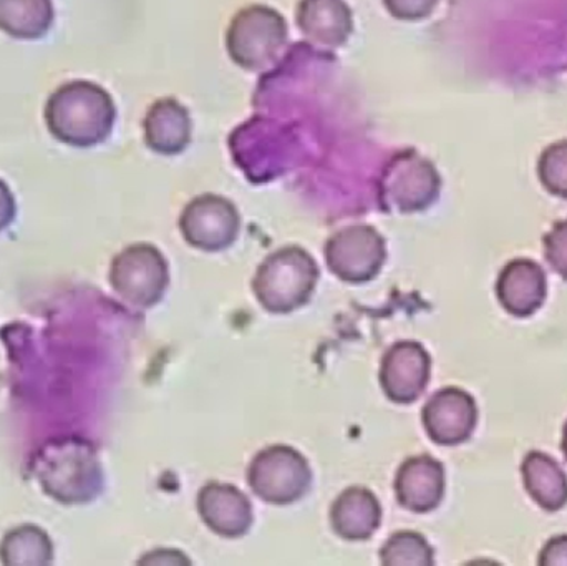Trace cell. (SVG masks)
<instances>
[{"instance_id": "cell-18", "label": "cell", "mask_w": 567, "mask_h": 566, "mask_svg": "<svg viewBox=\"0 0 567 566\" xmlns=\"http://www.w3.org/2000/svg\"><path fill=\"white\" fill-rule=\"evenodd\" d=\"M523 484L529 497L546 512L567 505V475L561 465L545 452L532 451L522 464Z\"/></svg>"}, {"instance_id": "cell-5", "label": "cell", "mask_w": 567, "mask_h": 566, "mask_svg": "<svg viewBox=\"0 0 567 566\" xmlns=\"http://www.w3.org/2000/svg\"><path fill=\"white\" fill-rule=\"evenodd\" d=\"M168 265L155 246L138 243L113 258L110 285L113 291L136 308H152L168 288Z\"/></svg>"}, {"instance_id": "cell-12", "label": "cell", "mask_w": 567, "mask_h": 566, "mask_svg": "<svg viewBox=\"0 0 567 566\" xmlns=\"http://www.w3.org/2000/svg\"><path fill=\"white\" fill-rule=\"evenodd\" d=\"M548 279L545 269L533 259L509 261L496 279V298L508 315L529 318L545 305Z\"/></svg>"}, {"instance_id": "cell-22", "label": "cell", "mask_w": 567, "mask_h": 566, "mask_svg": "<svg viewBox=\"0 0 567 566\" xmlns=\"http://www.w3.org/2000/svg\"><path fill=\"white\" fill-rule=\"evenodd\" d=\"M536 172L546 192L567 199V138L543 150Z\"/></svg>"}, {"instance_id": "cell-8", "label": "cell", "mask_w": 567, "mask_h": 566, "mask_svg": "<svg viewBox=\"0 0 567 566\" xmlns=\"http://www.w3.org/2000/svg\"><path fill=\"white\" fill-rule=\"evenodd\" d=\"M385 241L372 226L340 229L327 241V265L340 279L365 282L379 275L385 263Z\"/></svg>"}, {"instance_id": "cell-20", "label": "cell", "mask_w": 567, "mask_h": 566, "mask_svg": "<svg viewBox=\"0 0 567 566\" xmlns=\"http://www.w3.org/2000/svg\"><path fill=\"white\" fill-rule=\"evenodd\" d=\"M0 562L6 566H45L53 562L49 534L33 524L19 525L3 535Z\"/></svg>"}, {"instance_id": "cell-6", "label": "cell", "mask_w": 567, "mask_h": 566, "mask_svg": "<svg viewBox=\"0 0 567 566\" xmlns=\"http://www.w3.org/2000/svg\"><path fill=\"white\" fill-rule=\"evenodd\" d=\"M380 192L386 209L423 212L439 199L442 178L429 158L410 148L399 153L386 165Z\"/></svg>"}, {"instance_id": "cell-2", "label": "cell", "mask_w": 567, "mask_h": 566, "mask_svg": "<svg viewBox=\"0 0 567 566\" xmlns=\"http://www.w3.org/2000/svg\"><path fill=\"white\" fill-rule=\"evenodd\" d=\"M30 469L43 494L59 504H89L103 491L99 454L89 441L75 435L43 444Z\"/></svg>"}, {"instance_id": "cell-4", "label": "cell", "mask_w": 567, "mask_h": 566, "mask_svg": "<svg viewBox=\"0 0 567 566\" xmlns=\"http://www.w3.org/2000/svg\"><path fill=\"white\" fill-rule=\"evenodd\" d=\"M286 19L268 6H249L233 17L226 49L236 65L249 72L271 69L287 43Z\"/></svg>"}, {"instance_id": "cell-10", "label": "cell", "mask_w": 567, "mask_h": 566, "mask_svg": "<svg viewBox=\"0 0 567 566\" xmlns=\"http://www.w3.org/2000/svg\"><path fill=\"white\" fill-rule=\"evenodd\" d=\"M423 425L435 444L455 447L472 438L478 408L472 394L458 388L435 392L423 408Z\"/></svg>"}, {"instance_id": "cell-17", "label": "cell", "mask_w": 567, "mask_h": 566, "mask_svg": "<svg viewBox=\"0 0 567 566\" xmlns=\"http://www.w3.org/2000/svg\"><path fill=\"white\" fill-rule=\"evenodd\" d=\"M333 531L346 541H367L379 531L382 508L372 492L352 487L343 492L332 507Z\"/></svg>"}, {"instance_id": "cell-11", "label": "cell", "mask_w": 567, "mask_h": 566, "mask_svg": "<svg viewBox=\"0 0 567 566\" xmlns=\"http://www.w3.org/2000/svg\"><path fill=\"white\" fill-rule=\"evenodd\" d=\"M432 372V359L415 341L396 342L382 361L380 382L383 391L399 404L416 401L425 391Z\"/></svg>"}, {"instance_id": "cell-23", "label": "cell", "mask_w": 567, "mask_h": 566, "mask_svg": "<svg viewBox=\"0 0 567 566\" xmlns=\"http://www.w3.org/2000/svg\"><path fill=\"white\" fill-rule=\"evenodd\" d=\"M543 246L546 261L567 281V219L553 225L543 238Z\"/></svg>"}, {"instance_id": "cell-13", "label": "cell", "mask_w": 567, "mask_h": 566, "mask_svg": "<svg viewBox=\"0 0 567 566\" xmlns=\"http://www.w3.org/2000/svg\"><path fill=\"white\" fill-rule=\"evenodd\" d=\"M395 492L406 511L429 514L445 497V467L430 455L409 459L396 474Z\"/></svg>"}, {"instance_id": "cell-24", "label": "cell", "mask_w": 567, "mask_h": 566, "mask_svg": "<svg viewBox=\"0 0 567 566\" xmlns=\"http://www.w3.org/2000/svg\"><path fill=\"white\" fill-rule=\"evenodd\" d=\"M440 0H383V6L393 19L416 22L432 16Z\"/></svg>"}, {"instance_id": "cell-25", "label": "cell", "mask_w": 567, "mask_h": 566, "mask_svg": "<svg viewBox=\"0 0 567 566\" xmlns=\"http://www.w3.org/2000/svg\"><path fill=\"white\" fill-rule=\"evenodd\" d=\"M539 565L567 566V535L549 538L538 558Z\"/></svg>"}, {"instance_id": "cell-1", "label": "cell", "mask_w": 567, "mask_h": 566, "mask_svg": "<svg viewBox=\"0 0 567 566\" xmlns=\"http://www.w3.org/2000/svg\"><path fill=\"white\" fill-rule=\"evenodd\" d=\"M43 119L50 135L60 143L92 148L112 135L116 106L99 83L70 80L49 96Z\"/></svg>"}, {"instance_id": "cell-9", "label": "cell", "mask_w": 567, "mask_h": 566, "mask_svg": "<svg viewBox=\"0 0 567 566\" xmlns=\"http://www.w3.org/2000/svg\"><path fill=\"white\" fill-rule=\"evenodd\" d=\"M179 228L186 241L195 248L221 251L238 238L241 219L229 199L208 193L186 205Z\"/></svg>"}, {"instance_id": "cell-26", "label": "cell", "mask_w": 567, "mask_h": 566, "mask_svg": "<svg viewBox=\"0 0 567 566\" xmlns=\"http://www.w3.org/2000/svg\"><path fill=\"white\" fill-rule=\"evenodd\" d=\"M17 215L16 198L12 189L0 178V233L6 231Z\"/></svg>"}, {"instance_id": "cell-21", "label": "cell", "mask_w": 567, "mask_h": 566, "mask_svg": "<svg viewBox=\"0 0 567 566\" xmlns=\"http://www.w3.org/2000/svg\"><path fill=\"white\" fill-rule=\"evenodd\" d=\"M383 565H422L429 566L435 564L433 558V548L430 547L425 537L415 532H399L393 535L382 552Z\"/></svg>"}, {"instance_id": "cell-16", "label": "cell", "mask_w": 567, "mask_h": 566, "mask_svg": "<svg viewBox=\"0 0 567 566\" xmlns=\"http://www.w3.org/2000/svg\"><path fill=\"white\" fill-rule=\"evenodd\" d=\"M145 143L159 155H179L192 143L193 122L188 109L178 100L159 99L143 120Z\"/></svg>"}, {"instance_id": "cell-7", "label": "cell", "mask_w": 567, "mask_h": 566, "mask_svg": "<svg viewBox=\"0 0 567 566\" xmlns=\"http://www.w3.org/2000/svg\"><path fill=\"white\" fill-rule=\"evenodd\" d=\"M312 472L306 459L287 445H275L256 455L249 467L252 492L268 504L287 505L309 491Z\"/></svg>"}, {"instance_id": "cell-27", "label": "cell", "mask_w": 567, "mask_h": 566, "mask_svg": "<svg viewBox=\"0 0 567 566\" xmlns=\"http://www.w3.org/2000/svg\"><path fill=\"white\" fill-rule=\"evenodd\" d=\"M140 564H158V565H176V564H189L188 558L183 557L179 552H153V554L146 555L140 560Z\"/></svg>"}, {"instance_id": "cell-19", "label": "cell", "mask_w": 567, "mask_h": 566, "mask_svg": "<svg viewBox=\"0 0 567 566\" xmlns=\"http://www.w3.org/2000/svg\"><path fill=\"white\" fill-rule=\"evenodd\" d=\"M52 0H0V30L19 40L42 39L52 29Z\"/></svg>"}, {"instance_id": "cell-14", "label": "cell", "mask_w": 567, "mask_h": 566, "mask_svg": "<svg viewBox=\"0 0 567 566\" xmlns=\"http://www.w3.org/2000/svg\"><path fill=\"white\" fill-rule=\"evenodd\" d=\"M198 511L203 522L221 537H243L252 525L251 502L235 485H206L199 492Z\"/></svg>"}, {"instance_id": "cell-28", "label": "cell", "mask_w": 567, "mask_h": 566, "mask_svg": "<svg viewBox=\"0 0 567 566\" xmlns=\"http://www.w3.org/2000/svg\"><path fill=\"white\" fill-rule=\"evenodd\" d=\"M561 449H563V454H565V459L567 462V422L565 424V429H563Z\"/></svg>"}, {"instance_id": "cell-3", "label": "cell", "mask_w": 567, "mask_h": 566, "mask_svg": "<svg viewBox=\"0 0 567 566\" xmlns=\"http://www.w3.org/2000/svg\"><path fill=\"white\" fill-rule=\"evenodd\" d=\"M319 279V268L309 253L289 246L265 259L256 272L252 291L262 308L287 315L309 301Z\"/></svg>"}, {"instance_id": "cell-15", "label": "cell", "mask_w": 567, "mask_h": 566, "mask_svg": "<svg viewBox=\"0 0 567 566\" xmlns=\"http://www.w3.org/2000/svg\"><path fill=\"white\" fill-rule=\"evenodd\" d=\"M296 23L306 40L329 49L346 45L353 32L352 10L346 0H300Z\"/></svg>"}]
</instances>
